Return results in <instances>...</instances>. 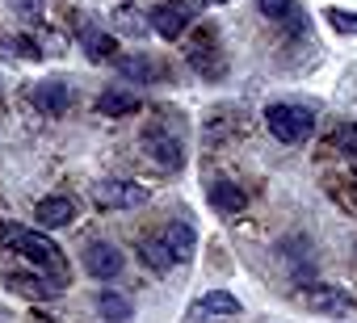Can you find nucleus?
I'll return each mask as SVG.
<instances>
[{"label":"nucleus","instance_id":"nucleus-14","mask_svg":"<svg viewBox=\"0 0 357 323\" xmlns=\"http://www.w3.org/2000/svg\"><path fill=\"white\" fill-rule=\"evenodd\" d=\"M160 239H164V248L172 252V260H176V265L194 260V252H198V235H194V227H190V223H168V227L160 231Z\"/></svg>","mask_w":357,"mask_h":323},{"label":"nucleus","instance_id":"nucleus-19","mask_svg":"<svg viewBox=\"0 0 357 323\" xmlns=\"http://www.w3.org/2000/svg\"><path fill=\"white\" fill-rule=\"evenodd\" d=\"M198 310L202 315H240V298L227 294V290H211L198 298Z\"/></svg>","mask_w":357,"mask_h":323},{"label":"nucleus","instance_id":"nucleus-7","mask_svg":"<svg viewBox=\"0 0 357 323\" xmlns=\"http://www.w3.org/2000/svg\"><path fill=\"white\" fill-rule=\"evenodd\" d=\"M30 105L38 113H47V118H59V113L72 109V88L63 80H43V84L30 88Z\"/></svg>","mask_w":357,"mask_h":323},{"label":"nucleus","instance_id":"nucleus-6","mask_svg":"<svg viewBox=\"0 0 357 323\" xmlns=\"http://www.w3.org/2000/svg\"><path fill=\"white\" fill-rule=\"evenodd\" d=\"M303 306L315 310V315H353L357 310V302L344 290H336V285H307L303 290Z\"/></svg>","mask_w":357,"mask_h":323},{"label":"nucleus","instance_id":"nucleus-17","mask_svg":"<svg viewBox=\"0 0 357 323\" xmlns=\"http://www.w3.org/2000/svg\"><path fill=\"white\" fill-rule=\"evenodd\" d=\"M97 109H101L105 118H122V113L139 109V97H135V93H122V88H109V93L97 97Z\"/></svg>","mask_w":357,"mask_h":323},{"label":"nucleus","instance_id":"nucleus-9","mask_svg":"<svg viewBox=\"0 0 357 323\" xmlns=\"http://www.w3.org/2000/svg\"><path fill=\"white\" fill-rule=\"evenodd\" d=\"M143 147H147V155L155 159V164H160V168H168V173H176V168L185 164V147H181V139H176V134H164V130H147Z\"/></svg>","mask_w":357,"mask_h":323},{"label":"nucleus","instance_id":"nucleus-24","mask_svg":"<svg viewBox=\"0 0 357 323\" xmlns=\"http://www.w3.org/2000/svg\"><path fill=\"white\" fill-rule=\"evenodd\" d=\"M9 5H13V13L22 22H38L43 17V0H9Z\"/></svg>","mask_w":357,"mask_h":323},{"label":"nucleus","instance_id":"nucleus-20","mask_svg":"<svg viewBox=\"0 0 357 323\" xmlns=\"http://www.w3.org/2000/svg\"><path fill=\"white\" fill-rule=\"evenodd\" d=\"M114 26H118L126 38H143V34L151 30V26H147V22H143V17H139L130 5H118V9H114Z\"/></svg>","mask_w":357,"mask_h":323},{"label":"nucleus","instance_id":"nucleus-12","mask_svg":"<svg viewBox=\"0 0 357 323\" xmlns=\"http://www.w3.org/2000/svg\"><path fill=\"white\" fill-rule=\"evenodd\" d=\"M114 68L126 80H135V84H160V80H168V68L160 59H151V55H126V59H114Z\"/></svg>","mask_w":357,"mask_h":323},{"label":"nucleus","instance_id":"nucleus-5","mask_svg":"<svg viewBox=\"0 0 357 323\" xmlns=\"http://www.w3.org/2000/svg\"><path fill=\"white\" fill-rule=\"evenodd\" d=\"M5 290L17 294V298H30V302H47V298H59L68 290V281H59V277H51L43 269H34V273L13 269V273H5Z\"/></svg>","mask_w":357,"mask_h":323},{"label":"nucleus","instance_id":"nucleus-13","mask_svg":"<svg viewBox=\"0 0 357 323\" xmlns=\"http://www.w3.org/2000/svg\"><path fill=\"white\" fill-rule=\"evenodd\" d=\"M80 47H84V55L93 59V63H114L118 59V38L114 34H105V30H97L93 22H80Z\"/></svg>","mask_w":357,"mask_h":323},{"label":"nucleus","instance_id":"nucleus-8","mask_svg":"<svg viewBox=\"0 0 357 323\" xmlns=\"http://www.w3.org/2000/svg\"><path fill=\"white\" fill-rule=\"evenodd\" d=\"M122 265H126V256H122L114 244H105V239L84 248V273H89V277H97V281L118 277V273H122Z\"/></svg>","mask_w":357,"mask_h":323},{"label":"nucleus","instance_id":"nucleus-16","mask_svg":"<svg viewBox=\"0 0 357 323\" xmlns=\"http://www.w3.org/2000/svg\"><path fill=\"white\" fill-rule=\"evenodd\" d=\"M135 252H139V260H143L151 273H168V269L176 265V260H172V252L164 248V239H160V235H155V239H139V244H135Z\"/></svg>","mask_w":357,"mask_h":323},{"label":"nucleus","instance_id":"nucleus-3","mask_svg":"<svg viewBox=\"0 0 357 323\" xmlns=\"http://www.w3.org/2000/svg\"><path fill=\"white\" fill-rule=\"evenodd\" d=\"M185 59H190V68H194L198 76H206V80H223V72H227V59H223L219 34H215L211 26H202V30L190 38V47H185Z\"/></svg>","mask_w":357,"mask_h":323},{"label":"nucleus","instance_id":"nucleus-21","mask_svg":"<svg viewBox=\"0 0 357 323\" xmlns=\"http://www.w3.org/2000/svg\"><path fill=\"white\" fill-rule=\"evenodd\" d=\"M332 143H336V151H340V155H349L353 164H357V126H353V122L336 126V130H332Z\"/></svg>","mask_w":357,"mask_h":323},{"label":"nucleus","instance_id":"nucleus-10","mask_svg":"<svg viewBox=\"0 0 357 323\" xmlns=\"http://www.w3.org/2000/svg\"><path fill=\"white\" fill-rule=\"evenodd\" d=\"M34 219H38V227H47V231L72 227V223H76V202L63 198V194H51V198H43V202L34 206Z\"/></svg>","mask_w":357,"mask_h":323},{"label":"nucleus","instance_id":"nucleus-1","mask_svg":"<svg viewBox=\"0 0 357 323\" xmlns=\"http://www.w3.org/2000/svg\"><path fill=\"white\" fill-rule=\"evenodd\" d=\"M0 244L13 248V252H22L34 269L51 273V277H59V281H68V277H72L68 256H63V252H59V244H55L51 235H43V231H30V227H22V223H0Z\"/></svg>","mask_w":357,"mask_h":323},{"label":"nucleus","instance_id":"nucleus-18","mask_svg":"<svg viewBox=\"0 0 357 323\" xmlns=\"http://www.w3.org/2000/svg\"><path fill=\"white\" fill-rule=\"evenodd\" d=\"M97 315L105 319V323H126L130 319V298L126 294H97Z\"/></svg>","mask_w":357,"mask_h":323},{"label":"nucleus","instance_id":"nucleus-23","mask_svg":"<svg viewBox=\"0 0 357 323\" xmlns=\"http://www.w3.org/2000/svg\"><path fill=\"white\" fill-rule=\"evenodd\" d=\"M328 26H332L336 34H357V13H349V9H328Z\"/></svg>","mask_w":357,"mask_h":323},{"label":"nucleus","instance_id":"nucleus-11","mask_svg":"<svg viewBox=\"0 0 357 323\" xmlns=\"http://www.w3.org/2000/svg\"><path fill=\"white\" fill-rule=\"evenodd\" d=\"M147 26L160 34V38H181L185 34V26H190V9L185 5H176V0H172V5H155L151 9V17H147Z\"/></svg>","mask_w":357,"mask_h":323},{"label":"nucleus","instance_id":"nucleus-4","mask_svg":"<svg viewBox=\"0 0 357 323\" xmlns=\"http://www.w3.org/2000/svg\"><path fill=\"white\" fill-rule=\"evenodd\" d=\"M93 206L101 210H135V206H147V189L139 181H126V177H109V181H97L93 185Z\"/></svg>","mask_w":357,"mask_h":323},{"label":"nucleus","instance_id":"nucleus-22","mask_svg":"<svg viewBox=\"0 0 357 323\" xmlns=\"http://www.w3.org/2000/svg\"><path fill=\"white\" fill-rule=\"evenodd\" d=\"M257 9H261L269 22H290V17L298 13V5H294V0H257Z\"/></svg>","mask_w":357,"mask_h":323},{"label":"nucleus","instance_id":"nucleus-2","mask_svg":"<svg viewBox=\"0 0 357 323\" xmlns=\"http://www.w3.org/2000/svg\"><path fill=\"white\" fill-rule=\"evenodd\" d=\"M265 126L278 143H307L315 134V109L307 105H269L265 109Z\"/></svg>","mask_w":357,"mask_h":323},{"label":"nucleus","instance_id":"nucleus-25","mask_svg":"<svg viewBox=\"0 0 357 323\" xmlns=\"http://www.w3.org/2000/svg\"><path fill=\"white\" fill-rule=\"evenodd\" d=\"M206 5H227V0H206Z\"/></svg>","mask_w":357,"mask_h":323},{"label":"nucleus","instance_id":"nucleus-15","mask_svg":"<svg viewBox=\"0 0 357 323\" xmlns=\"http://www.w3.org/2000/svg\"><path fill=\"white\" fill-rule=\"evenodd\" d=\"M211 206H215L219 214H240V210L248 206V198H244L240 185H231V181H215V185H211Z\"/></svg>","mask_w":357,"mask_h":323}]
</instances>
